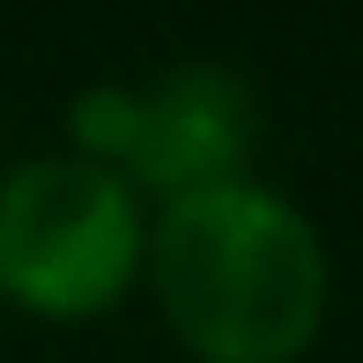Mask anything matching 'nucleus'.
Here are the masks:
<instances>
[{
	"instance_id": "nucleus-3",
	"label": "nucleus",
	"mask_w": 363,
	"mask_h": 363,
	"mask_svg": "<svg viewBox=\"0 0 363 363\" xmlns=\"http://www.w3.org/2000/svg\"><path fill=\"white\" fill-rule=\"evenodd\" d=\"M259 96L223 60H178L148 82H89L67 104V156L104 163L141 201L223 186L252 171Z\"/></svg>"
},
{
	"instance_id": "nucleus-2",
	"label": "nucleus",
	"mask_w": 363,
	"mask_h": 363,
	"mask_svg": "<svg viewBox=\"0 0 363 363\" xmlns=\"http://www.w3.org/2000/svg\"><path fill=\"white\" fill-rule=\"evenodd\" d=\"M148 201L104 163L45 148L0 171V304L45 326H89L134 296Z\"/></svg>"
},
{
	"instance_id": "nucleus-1",
	"label": "nucleus",
	"mask_w": 363,
	"mask_h": 363,
	"mask_svg": "<svg viewBox=\"0 0 363 363\" xmlns=\"http://www.w3.org/2000/svg\"><path fill=\"white\" fill-rule=\"evenodd\" d=\"M141 282L193 363H304L334 319L319 223L252 171L148 208Z\"/></svg>"
}]
</instances>
